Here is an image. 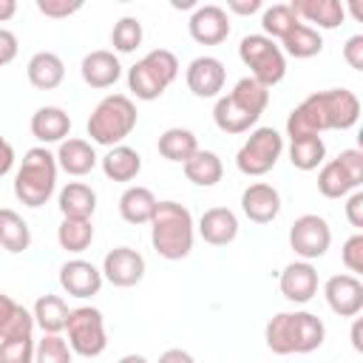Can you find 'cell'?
Listing matches in <instances>:
<instances>
[{
    "instance_id": "32",
    "label": "cell",
    "mask_w": 363,
    "mask_h": 363,
    "mask_svg": "<svg viewBox=\"0 0 363 363\" xmlns=\"http://www.w3.org/2000/svg\"><path fill=\"white\" fill-rule=\"evenodd\" d=\"M0 244H3L9 252H23V250H28V244H31V230H28V224L23 221L20 213H14V210H9V207L0 210Z\"/></svg>"
},
{
    "instance_id": "48",
    "label": "cell",
    "mask_w": 363,
    "mask_h": 363,
    "mask_svg": "<svg viewBox=\"0 0 363 363\" xmlns=\"http://www.w3.org/2000/svg\"><path fill=\"white\" fill-rule=\"evenodd\" d=\"M14 309H17V301H11L9 295L0 292V337H3V332H6V326L11 320V315H14Z\"/></svg>"
},
{
    "instance_id": "30",
    "label": "cell",
    "mask_w": 363,
    "mask_h": 363,
    "mask_svg": "<svg viewBox=\"0 0 363 363\" xmlns=\"http://www.w3.org/2000/svg\"><path fill=\"white\" fill-rule=\"evenodd\" d=\"M281 51L284 54H289V57H295V60H309V57H315V54H320L323 51V37H320V31L318 28H312V26H306V23H298L284 40H281Z\"/></svg>"
},
{
    "instance_id": "8",
    "label": "cell",
    "mask_w": 363,
    "mask_h": 363,
    "mask_svg": "<svg viewBox=\"0 0 363 363\" xmlns=\"http://www.w3.org/2000/svg\"><path fill=\"white\" fill-rule=\"evenodd\" d=\"M68 346L79 357H99L108 349V335H105V318L94 306H77L68 312Z\"/></svg>"
},
{
    "instance_id": "29",
    "label": "cell",
    "mask_w": 363,
    "mask_h": 363,
    "mask_svg": "<svg viewBox=\"0 0 363 363\" xmlns=\"http://www.w3.org/2000/svg\"><path fill=\"white\" fill-rule=\"evenodd\" d=\"M156 196L147 190V187H128L122 196H119V216L128 221V224H147L153 210H156Z\"/></svg>"
},
{
    "instance_id": "18",
    "label": "cell",
    "mask_w": 363,
    "mask_h": 363,
    "mask_svg": "<svg viewBox=\"0 0 363 363\" xmlns=\"http://www.w3.org/2000/svg\"><path fill=\"white\" fill-rule=\"evenodd\" d=\"M199 235L210 247H227L238 235V218L230 207H210L199 218Z\"/></svg>"
},
{
    "instance_id": "26",
    "label": "cell",
    "mask_w": 363,
    "mask_h": 363,
    "mask_svg": "<svg viewBox=\"0 0 363 363\" xmlns=\"http://www.w3.org/2000/svg\"><path fill=\"white\" fill-rule=\"evenodd\" d=\"M182 167H184L187 182H193L196 187H213V184H218L221 176H224V164H221L218 153L201 150V147H199Z\"/></svg>"
},
{
    "instance_id": "34",
    "label": "cell",
    "mask_w": 363,
    "mask_h": 363,
    "mask_svg": "<svg viewBox=\"0 0 363 363\" xmlns=\"http://www.w3.org/2000/svg\"><path fill=\"white\" fill-rule=\"evenodd\" d=\"M57 241L68 252H85L94 241L91 218H62V224L57 227Z\"/></svg>"
},
{
    "instance_id": "19",
    "label": "cell",
    "mask_w": 363,
    "mask_h": 363,
    "mask_svg": "<svg viewBox=\"0 0 363 363\" xmlns=\"http://www.w3.org/2000/svg\"><path fill=\"white\" fill-rule=\"evenodd\" d=\"M79 71H82L85 85H91V88H111L122 77V65H119L116 54L113 51H105V48L85 54Z\"/></svg>"
},
{
    "instance_id": "27",
    "label": "cell",
    "mask_w": 363,
    "mask_h": 363,
    "mask_svg": "<svg viewBox=\"0 0 363 363\" xmlns=\"http://www.w3.org/2000/svg\"><path fill=\"white\" fill-rule=\"evenodd\" d=\"M96 210V193L85 182H68L60 190V213L62 218H91Z\"/></svg>"
},
{
    "instance_id": "6",
    "label": "cell",
    "mask_w": 363,
    "mask_h": 363,
    "mask_svg": "<svg viewBox=\"0 0 363 363\" xmlns=\"http://www.w3.org/2000/svg\"><path fill=\"white\" fill-rule=\"evenodd\" d=\"M136 119H139V113H136L133 99L125 94H111L88 116V136L96 145L116 147V145H122V139L130 136V130L136 128Z\"/></svg>"
},
{
    "instance_id": "11",
    "label": "cell",
    "mask_w": 363,
    "mask_h": 363,
    "mask_svg": "<svg viewBox=\"0 0 363 363\" xmlns=\"http://www.w3.org/2000/svg\"><path fill=\"white\" fill-rule=\"evenodd\" d=\"M187 31L201 45H218V43H224L230 37V17H227V11L221 6L207 3V6H199L190 14Z\"/></svg>"
},
{
    "instance_id": "13",
    "label": "cell",
    "mask_w": 363,
    "mask_h": 363,
    "mask_svg": "<svg viewBox=\"0 0 363 363\" xmlns=\"http://www.w3.org/2000/svg\"><path fill=\"white\" fill-rule=\"evenodd\" d=\"M145 275V258L142 252L130 247H116L102 261V278L113 286H136Z\"/></svg>"
},
{
    "instance_id": "16",
    "label": "cell",
    "mask_w": 363,
    "mask_h": 363,
    "mask_svg": "<svg viewBox=\"0 0 363 363\" xmlns=\"http://www.w3.org/2000/svg\"><path fill=\"white\" fill-rule=\"evenodd\" d=\"M281 295L292 303H306L315 298L318 292V269L309 261H292L284 267L281 278H278Z\"/></svg>"
},
{
    "instance_id": "12",
    "label": "cell",
    "mask_w": 363,
    "mask_h": 363,
    "mask_svg": "<svg viewBox=\"0 0 363 363\" xmlns=\"http://www.w3.org/2000/svg\"><path fill=\"white\" fill-rule=\"evenodd\" d=\"M326 303L340 318H354L363 309V284L357 275H332L323 284Z\"/></svg>"
},
{
    "instance_id": "25",
    "label": "cell",
    "mask_w": 363,
    "mask_h": 363,
    "mask_svg": "<svg viewBox=\"0 0 363 363\" xmlns=\"http://www.w3.org/2000/svg\"><path fill=\"white\" fill-rule=\"evenodd\" d=\"M128 88L133 91L136 99L150 102V99H159V96L164 94L167 82H164V77H162V74L142 57L136 65L128 68Z\"/></svg>"
},
{
    "instance_id": "51",
    "label": "cell",
    "mask_w": 363,
    "mask_h": 363,
    "mask_svg": "<svg viewBox=\"0 0 363 363\" xmlns=\"http://www.w3.org/2000/svg\"><path fill=\"white\" fill-rule=\"evenodd\" d=\"M14 14H17V3L14 0H0V23L11 20Z\"/></svg>"
},
{
    "instance_id": "43",
    "label": "cell",
    "mask_w": 363,
    "mask_h": 363,
    "mask_svg": "<svg viewBox=\"0 0 363 363\" xmlns=\"http://www.w3.org/2000/svg\"><path fill=\"white\" fill-rule=\"evenodd\" d=\"M337 162H340V167L349 173V179H352L357 187H360V184H363V150H357V147L340 150Z\"/></svg>"
},
{
    "instance_id": "35",
    "label": "cell",
    "mask_w": 363,
    "mask_h": 363,
    "mask_svg": "<svg viewBox=\"0 0 363 363\" xmlns=\"http://www.w3.org/2000/svg\"><path fill=\"white\" fill-rule=\"evenodd\" d=\"M318 190H320V196H326V199H343V196H349L352 190H357V184L349 179V173L340 167V162L332 159V162H326V164L320 167V173H318Z\"/></svg>"
},
{
    "instance_id": "37",
    "label": "cell",
    "mask_w": 363,
    "mask_h": 363,
    "mask_svg": "<svg viewBox=\"0 0 363 363\" xmlns=\"http://www.w3.org/2000/svg\"><path fill=\"white\" fill-rule=\"evenodd\" d=\"M34 363H74V352L65 337L43 335V340L34 343Z\"/></svg>"
},
{
    "instance_id": "1",
    "label": "cell",
    "mask_w": 363,
    "mask_h": 363,
    "mask_svg": "<svg viewBox=\"0 0 363 363\" xmlns=\"http://www.w3.org/2000/svg\"><path fill=\"white\" fill-rule=\"evenodd\" d=\"M360 119V99L346 88L309 94L286 116V136H320L323 130H349Z\"/></svg>"
},
{
    "instance_id": "40",
    "label": "cell",
    "mask_w": 363,
    "mask_h": 363,
    "mask_svg": "<svg viewBox=\"0 0 363 363\" xmlns=\"http://www.w3.org/2000/svg\"><path fill=\"white\" fill-rule=\"evenodd\" d=\"M145 60L164 77V82L170 85L176 77H179V60H176V54L173 51H167V48H153L150 54H145Z\"/></svg>"
},
{
    "instance_id": "38",
    "label": "cell",
    "mask_w": 363,
    "mask_h": 363,
    "mask_svg": "<svg viewBox=\"0 0 363 363\" xmlns=\"http://www.w3.org/2000/svg\"><path fill=\"white\" fill-rule=\"evenodd\" d=\"M142 34L145 31H142V23L136 17H122L111 31V45L119 54H130L142 45Z\"/></svg>"
},
{
    "instance_id": "47",
    "label": "cell",
    "mask_w": 363,
    "mask_h": 363,
    "mask_svg": "<svg viewBox=\"0 0 363 363\" xmlns=\"http://www.w3.org/2000/svg\"><path fill=\"white\" fill-rule=\"evenodd\" d=\"M11 167H14V147H11V142L0 133V179H3Z\"/></svg>"
},
{
    "instance_id": "49",
    "label": "cell",
    "mask_w": 363,
    "mask_h": 363,
    "mask_svg": "<svg viewBox=\"0 0 363 363\" xmlns=\"http://www.w3.org/2000/svg\"><path fill=\"white\" fill-rule=\"evenodd\" d=\"M159 363H196V360H193V354L184 352V349H167V352L159 354Z\"/></svg>"
},
{
    "instance_id": "2",
    "label": "cell",
    "mask_w": 363,
    "mask_h": 363,
    "mask_svg": "<svg viewBox=\"0 0 363 363\" xmlns=\"http://www.w3.org/2000/svg\"><path fill=\"white\" fill-rule=\"evenodd\" d=\"M326 337V326L312 312H278L264 329V340L275 354H309Z\"/></svg>"
},
{
    "instance_id": "41",
    "label": "cell",
    "mask_w": 363,
    "mask_h": 363,
    "mask_svg": "<svg viewBox=\"0 0 363 363\" xmlns=\"http://www.w3.org/2000/svg\"><path fill=\"white\" fill-rule=\"evenodd\" d=\"M340 258L349 269V275H360L363 272V233H354L346 238L343 250H340Z\"/></svg>"
},
{
    "instance_id": "9",
    "label": "cell",
    "mask_w": 363,
    "mask_h": 363,
    "mask_svg": "<svg viewBox=\"0 0 363 363\" xmlns=\"http://www.w3.org/2000/svg\"><path fill=\"white\" fill-rule=\"evenodd\" d=\"M284 153V136L275 128H255L235 153V164L244 176L269 173Z\"/></svg>"
},
{
    "instance_id": "20",
    "label": "cell",
    "mask_w": 363,
    "mask_h": 363,
    "mask_svg": "<svg viewBox=\"0 0 363 363\" xmlns=\"http://www.w3.org/2000/svg\"><path fill=\"white\" fill-rule=\"evenodd\" d=\"M31 133L37 142L43 145H54V142H65L71 133V116L57 108V105H45L37 108L31 116Z\"/></svg>"
},
{
    "instance_id": "24",
    "label": "cell",
    "mask_w": 363,
    "mask_h": 363,
    "mask_svg": "<svg viewBox=\"0 0 363 363\" xmlns=\"http://www.w3.org/2000/svg\"><path fill=\"white\" fill-rule=\"evenodd\" d=\"M139 170H142V156L128 145H116L102 156V173L111 182H133Z\"/></svg>"
},
{
    "instance_id": "39",
    "label": "cell",
    "mask_w": 363,
    "mask_h": 363,
    "mask_svg": "<svg viewBox=\"0 0 363 363\" xmlns=\"http://www.w3.org/2000/svg\"><path fill=\"white\" fill-rule=\"evenodd\" d=\"M0 363H34V337L0 340Z\"/></svg>"
},
{
    "instance_id": "45",
    "label": "cell",
    "mask_w": 363,
    "mask_h": 363,
    "mask_svg": "<svg viewBox=\"0 0 363 363\" xmlns=\"http://www.w3.org/2000/svg\"><path fill=\"white\" fill-rule=\"evenodd\" d=\"M346 218H349V224L354 230H363V193L360 190H354L349 196V201H346Z\"/></svg>"
},
{
    "instance_id": "50",
    "label": "cell",
    "mask_w": 363,
    "mask_h": 363,
    "mask_svg": "<svg viewBox=\"0 0 363 363\" xmlns=\"http://www.w3.org/2000/svg\"><path fill=\"white\" fill-rule=\"evenodd\" d=\"M227 9L235 14H255L261 9V0H230Z\"/></svg>"
},
{
    "instance_id": "36",
    "label": "cell",
    "mask_w": 363,
    "mask_h": 363,
    "mask_svg": "<svg viewBox=\"0 0 363 363\" xmlns=\"http://www.w3.org/2000/svg\"><path fill=\"white\" fill-rule=\"evenodd\" d=\"M298 23L301 20L289 3H275V6L264 9V14H261V28H264V37H269V40H275V37L284 40Z\"/></svg>"
},
{
    "instance_id": "10",
    "label": "cell",
    "mask_w": 363,
    "mask_h": 363,
    "mask_svg": "<svg viewBox=\"0 0 363 363\" xmlns=\"http://www.w3.org/2000/svg\"><path fill=\"white\" fill-rule=\"evenodd\" d=\"M329 244H332V230H329L323 216L306 213V216H298L292 221V227H289V247L303 261H315V258L326 255Z\"/></svg>"
},
{
    "instance_id": "14",
    "label": "cell",
    "mask_w": 363,
    "mask_h": 363,
    "mask_svg": "<svg viewBox=\"0 0 363 363\" xmlns=\"http://www.w3.org/2000/svg\"><path fill=\"white\" fill-rule=\"evenodd\" d=\"M102 269H96L91 261H82V258H74V261H65L60 267V286L71 295V298H94L99 289H102Z\"/></svg>"
},
{
    "instance_id": "42",
    "label": "cell",
    "mask_w": 363,
    "mask_h": 363,
    "mask_svg": "<svg viewBox=\"0 0 363 363\" xmlns=\"http://www.w3.org/2000/svg\"><path fill=\"white\" fill-rule=\"evenodd\" d=\"M37 9L40 14L45 17H54V20H62V17H71L82 9V0H37Z\"/></svg>"
},
{
    "instance_id": "44",
    "label": "cell",
    "mask_w": 363,
    "mask_h": 363,
    "mask_svg": "<svg viewBox=\"0 0 363 363\" xmlns=\"http://www.w3.org/2000/svg\"><path fill=\"white\" fill-rule=\"evenodd\" d=\"M343 60L349 62V68L363 71V34H354V37L346 40V45H343Z\"/></svg>"
},
{
    "instance_id": "17",
    "label": "cell",
    "mask_w": 363,
    "mask_h": 363,
    "mask_svg": "<svg viewBox=\"0 0 363 363\" xmlns=\"http://www.w3.org/2000/svg\"><path fill=\"white\" fill-rule=\"evenodd\" d=\"M241 210H244V216H247L250 221H255V224H269V221H275L278 213H281V196H278V190H275L272 184L255 182V184H250V187L241 193Z\"/></svg>"
},
{
    "instance_id": "23",
    "label": "cell",
    "mask_w": 363,
    "mask_h": 363,
    "mask_svg": "<svg viewBox=\"0 0 363 363\" xmlns=\"http://www.w3.org/2000/svg\"><path fill=\"white\" fill-rule=\"evenodd\" d=\"M289 6L298 14V20L303 17L318 28H337L346 20V9L337 0H292Z\"/></svg>"
},
{
    "instance_id": "28",
    "label": "cell",
    "mask_w": 363,
    "mask_h": 363,
    "mask_svg": "<svg viewBox=\"0 0 363 363\" xmlns=\"http://www.w3.org/2000/svg\"><path fill=\"white\" fill-rule=\"evenodd\" d=\"M68 303L60 298V295H40L31 315H34V323L43 329V335H60L68 323Z\"/></svg>"
},
{
    "instance_id": "15",
    "label": "cell",
    "mask_w": 363,
    "mask_h": 363,
    "mask_svg": "<svg viewBox=\"0 0 363 363\" xmlns=\"http://www.w3.org/2000/svg\"><path fill=\"white\" fill-rule=\"evenodd\" d=\"M187 88L199 96V99H213L218 96V91L224 88V79H227V71L221 65V60L216 57H196L190 65H187Z\"/></svg>"
},
{
    "instance_id": "7",
    "label": "cell",
    "mask_w": 363,
    "mask_h": 363,
    "mask_svg": "<svg viewBox=\"0 0 363 363\" xmlns=\"http://www.w3.org/2000/svg\"><path fill=\"white\" fill-rule=\"evenodd\" d=\"M238 57L250 68V77L264 88L278 85L286 74V57L281 45H275V40L264 34H247L238 45Z\"/></svg>"
},
{
    "instance_id": "22",
    "label": "cell",
    "mask_w": 363,
    "mask_h": 363,
    "mask_svg": "<svg viewBox=\"0 0 363 363\" xmlns=\"http://www.w3.org/2000/svg\"><path fill=\"white\" fill-rule=\"evenodd\" d=\"M26 74H28V82L37 88V91H54L62 85L65 79V62L54 54V51H37L28 65H26Z\"/></svg>"
},
{
    "instance_id": "33",
    "label": "cell",
    "mask_w": 363,
    "mask_h": 363,
    "mask_svg": "<svg viewBox=\"0 0 363 363\" xmlns=\"http://www.w3.org/2000/svg\"><path fill=\"white\" fill-rule=\"evenodd\" d=\"M326 156V145L320 136H301V139H289V162L298 170H315L318 164H323Z\"/></svg>"
},
{
    "instance_id": "31",
    "label": "cell",
    "mask_w": 363,
    "mask_h": 363,
    "mask_svg": "<svg viewBox=\"0 0 363 363\" xmlns=\"http://www.w3.org/2000/svg\"><path fill=\"white\" fill-rule=\"evenodd\" d=\"M196 150H199L196 133L187 130V128H167V130L159 136V153H162L167 162H182V164H184Z\"/></svg>"
},
{
    "instance_id": "5",
    "label": "cell",
    "mask_w": 363,
    "mask_h": 363,
    "mask_svg": "<svg viewBox=\"0 0 363 363\" xmlns=\"http://www.w3.org/2000/svg\"><path fill=\"white\" fill-rule=\"evenodd\" d=\"M57 187V156L45 147H31L14 173V196L26 207H43Z\"/></svg>"
},
{
    "instance_id": "46",
    "label": "cell",
    "mask_w": 363,
    "mask_h": 363,
    "mask_svg": "<svg viewBox=\"0 0 363 363\" xmlns=\"http://www.w3.org/2000/svg\"><path fill=\"white\" fill-rule=\"evenodd\" d=\"M17 37H14V31H9V28H0V68L3 65H9L14 57H17Z\"/></svg>"
},
{
    "instance_id": "53",
    "label": "cell",
    "mask_w": 363,
    "mask_h": 363,
    "mask_svg": "<svg viewBox=\"0 0 363 363\" xmlns=\"http://www.w3.org/2000/svg\"><path fill=\"white\" fill-rule=\"evenodd\" d=\"M116 363H150L145 354H122Z\"/></svg>"
},
{
    "instance_id": "3",
    "label": "cell",
    "mask_w": 363,
    "mask_h": 363,
    "mask_svg": "<svg viewBox=\"0 0 363 363\" xmlns=\"http://www.w3.org/2000/svg\"><path fill=\"white\" fill-rule=\"evenodd\" d=\"M267 105H269V88L258 85L252 77H244L235 82V88L227 96L216 99L213 122L224 133H247L258 122Z\"/></svg>"
},
{
    "instance_id": "4",
    "label": "cell",
    "mask_w": 363,
    "mask_h": 363,
    "mask_svg": "<svg viewBox=\"0 0 363 363\" xmlns=\"http://www.w3.org/2000/svg\"><path fill=\"white\" fill-rule=\"evenodd\" d=\"M150 241L153 250L167 261H182L193 250L196 224L184 204L179 201H159L150 216Z\"/></svg>"
},
{
    "instance_id": "21",
    "label": "cell",
    "mask_w": 363,
    "mask_h": 363,
    "mask_svg": "<svg viewBox=\"0 0 363 363\" xmlns=\"http://www.w3.org/2000/svg\"><path fill=\"white\" fill-rule=\"evenodd\" d=\"M54 156H57V167H62L68 176H85L99 162L94 153V145L85 139H77V136H68L65 142H60Z\"/></svg>"
},
{
    "instance_id": "52",
    "label": "cell",
    "mask_w": 363,
    "mask_h": 363,
    "mask_svg": "<svg viewBox=\"0 0 363 363\" xmlns=\"http://www.w3.org/2000/svg\"><path fill=\"white\" fill-rule=\"evenodd\" d=\"M360 329H363V323L360 320H354V326H352V346L360 352L363 349V340H360Z\"/></svg>"
}]
</instances>
